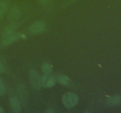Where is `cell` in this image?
<instances>
[{
    "label": "cell",
    "mask_w": 121,
    "mask_h": 113,
    "mask_svg": "<svg viewBox=\"0 0 121 113\" xmlns=\"http://www.w3.org/2000/svg\"><path fill=\"white\" fill-rule=\"evenodd\" d=\"M79 100L78 95L71 92L66 93L62 97L63 104L67 109H71L75 107L79 102Z\"/></svg>",
    "instance_id": "cell-1"
},
{
    "label": "cell",
    "mask_w": 121,
    "mask_h": 113,
    "mask_svg": "<svg viewBox=\"0 0 121 113\" xmlns=\"http://www.w3.org/2000/svg\"><path fill=\"white\" fill-rule=\"evenodd\" d=\"M30 82L34 89L39 90L41 87V80L37 72L34 69H31L29 72Z\"/></svg>",
    "instance_id": "cell-2"
},
{
    "label": "cell",
    "mask_w": 121,
    "mask_h": 113,
    "mask_svg": "<svg viewBox=\"0 0 121 113\" xmlns=\"http://www.w3.org/2000/svg\"><path fill=\"white\" fill-rule=\"evenodd\" d=\"M46 24L43 21H39L31 24L28 28V31L30 34L36 35L42 34L46 31Z\"/></svg>",
    "instance_id": "cell-3"
},
{
    "label": "cell",
    "mask_w": 121,
    "mask_h": 113,
    "mask_svg": "<svg viewBox=\"0 0 121 113\" xmlns=\"http://www.w3.org/2000/svg\"><path fill=\"white\" fill-rule=\"evenodd\" d=\"M19 100L22 103L25 104L27 102L28 99V89L23 84H20L17 88Z\"/></svg>",
    "instance_id": "cell-4"
},
{
    "label": "cell",
    "mask_w": 121,
    "mask_h": 113,
    "mask_svg": "<svg viewBox=\"0 0 121 113\" xmlns=\"http://www.w3.org/2000/svg\"><path fill=\"white\" fill-rule=\"evenodd\" d=\"M24 36V35L21 33L14 32L13 34L8 35V36L4 37L3 40L2 41V44L4 45H8L14 43L20 39H21Z\"/></svg>",
    "instance_id": "cell-5"
},
{
    "label": "cell",
    "mask_w": 121,
    "mask_h": 113,
    "mask_svg": "<svg viewBox=\"0 0 121 113\" xmlns=\"http://www.w3.org/2000/svg\"><path fill=\"white\" fill-rule=\"evenodd\" d=\"M56 84V79L54 77L49 74L45 75L41 78V85L45 88H51L54 86Z\"/></svg>",
    "instance_id": "cell-6"
},
{
    "label": "cell",
    "mask_w": 121,
    "mask_h": 113,
    "mask_svg": "<svg viewBox=\"0 0 121 113\" xmlns=\"http://www.w3.org/2000/svg\"><path fill=\"white\" fill-rule=\"evenodd\" d=\"M9 104L12 110L15 113H20L21 112V107L20 101L16 97H13L9 99Z\"/></svg>",
    "instance_id": "cell-7"
},
{
    "label": "cell",
    "mask_w": 121,
    "mask_h": 113,
    "mask_svg": "<svg viewBox=\"0 0 121 113\" xmlns=\"http://www.w3.org/2000/svg\"><path fill=\"white\" fill-rule=\"evenodd\" d=\"M21 16V12L18 8L14 7L11 9L8 15V20L11 21H17L19 20Z\"/></svg>",
    "instance_id": "cell-8"
},
{
    "label": "cell",
    "mask_w": 121,
    "mask_h": 113,
    "mask_svg": "<svg viewBox=\"0 0 121 113\" xmlns=\"http://www.w3.org/2000/svg\"><path fill=\"white\" fill-rule=\"evenodd\" d=\"M18 27V24L17 23H12L8 25L2 31L1 35L3 37H5V36H8V35H10V34L15 32V31L17 29Z\"/></svg>",
    "instance_id": "cell-9"
},
{
    "label": "cell",
    "mask_w": 121,
    "mask_h": 113,
    "mask_svg": "<svg viewBox=\"0 0 121 113\" xmlns=\"http://www.w3.org/2000/svg\"><path fill=\"white\" fill-rule=\"evenodd\" d=\"M121 97L119 95H113L109 98L106 101V104L109 107H115L119 104L121 102Z\"/></svg>",
    "instance_id": "cell-10"
},
{
    "label": "cell",
    "mask_w": 121,
    "mask_h": 113,
    "mask_svg": "<svg viewBox=\"0 0 121 113\" xmlns=\"http://www.w3.org/2000/svg\"><path fill=\"white\" fill-rule=\"evenodd\" d=\"M57 81L62 85H67L70 82V78L66 75H59L57 77Z\"/></svg>",
    "instance_id": "cell-11"
},
{
    "label": "cell",
    "mask_w": 121,
    "mask_h": 113,
    "mask_svg": "<svg viewBox=\"0 0 121 113\" xmlns=\"http://www.w3.org/2000/svg\"><path fill=\"white\" fill-rule=\"evenodd\" d=\"M52 65L48 63H44L42 65V71L45 75L50 74L52 71Z\"/></svg>",
    "instance_id": "cell-12"
},
{
    "label": "cell",
    "mask_w": 121,
    "mask_h": 113,
    "mask_svg": "<svg viewBox=\"0 0 121 113\" xmlns=\"http://www.w3.org/2000/svg\"><path fill=\"white\" fill-rule=\"evenodd\" d=\"M7 8H8V4L7 2L4 1L0 2V18H1L4 15Z\"/></svg>",
    "instance_id": "cell-13"
},
{
    "label": "cell",
    "mask_w": 121,
    "mask_h": 113,
    "mask_svg": "<svg viewBox=\"0 0 121 113\" xmlns=\"http://www.w3.org/2000/svg\"><path fill=\"white\" fill-rule=\"evenodd\" d=\"M5 93V88L2 79L0 78V96H3Z\"/></svg>",
    "instance_id": "cell-14"
},
{
    "label": "cell",
    "mask_w": 121,
    "mask_h": 113,
    "mask_svg": "<svg viewBox=\"0 0 121 113\" xmlns=\"http://www.w3.org/2000/svg\"><path fill=\"white\" fill-rule=\"evenodd\" d=\"M5 67L3 65V64L1 62V61H0V73H3L5 72Z\"/></svg>",
    "instance_id": "cell-15"
},
{
    "label": "cell",
    "mask_w": 121,
    "mask_h": 113,
    "mask_svg": "<svg viewBox=\"0 0 121 113\" xmlns=\"http://www.w3.org/2000/svg\"><path fill=\"white\" fill-rule=\"evenodd\" d=\"M50 1V0H39V1L41 4H46L48 3Z\"/></svg>",
    "instance_id": "cell-16"
},
{
    "label": "cell",
    "mask_w": 121,
    "mask_h": 113,
    "mask_svg": "<svg viewBox=\"0 0 121 113\" xmlns=\"http://www.w3.org/2000/svg\"><path fill=\"white\" fill-rule=\"evenodd\" d=\"M46 113H54V111L52 109V108H48L46 110Z\"/></svg>",
    "instance_id": "cell-17"
},
{
    "label": "cell",
    "mask_w": 121,
    "mask_h": 113,
    "mask_svg": "<svg viewBox=\"0 0 121 113\" xmlns=\"http://www.w3.org/2000/svg\"><path fill=\"white\" fill-rule=\"evenodd\" d=\"M5 113L4 109L2 108V107H1V106H0V113Z\"/></svg>",
    "instance_id": "cell-18"
}]
</instances>
